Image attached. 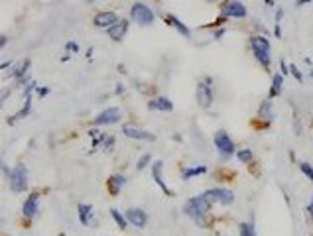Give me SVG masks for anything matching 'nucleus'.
<instances>
[{"label": "nucleus", "mask_w": 313, "mask_h": 236, "mask_svg": "<svg viewBox=\"0 0 313 236\" xmlns=\"http://www.w3.org/2000/svg\"><path fill=\"white\" fill-rule=\"evenodd\" d=\"M250 47L254 57L258 59V63L264 65V67H270V63H272V45H270V39L266 35H254V37H250Z\"/></svg>", "instance_id": "f257e3e1"}, {"label": "nucleus", "mask_w": 313, "mask_h": 236, "mask_svg": "<svg viewBox=\"0 0 313 236\" xmlns=\"http://www.w3.org/2000/svg\"><path fill=\"white\" fill-rule=\"evenodd\" d=\"M209 207H211V201H209L205 195H199V197H191V199L184 205V211H186L188 217L199 221L201 217H205V215L209 213Z\"/></svg>", "instance_id": "f03ea898"}, {"label": "nucleus", "mask_w": 313, "mask_h": 236, "mask_svg": "<svg viewBox=\"0 0 313 236\" xmlns=\"http://www.w3.org/2000/svg\"><path fill=\"white\" fill-rule=\"evenodd\" d=\"M10 189L14 193H22L28 189V169L24 164L14 166L10 171Z\"/></svg>", "instance_id": "7ed1b4c3"}, {"label": "nucleus", "mask_w": 313, "mask_h": 236, "mask_svg": "<svg viewBox=\"0 0 313 236\" xmlns=\"http://www.w3.org/2000/svg\"><path fill=\"white\" fill-rule=\"evenodd\" d=\"M130 18H132L136 24H140V26H152L156 16H154L152 8H148L144 2H136V4L130 8Z\"/></svg>", "instance_id": "20e7f679"}, {"label": "nucleus", "mask_w": 313, "mask_h": 236, "mask_svg": "<svg viewBox=\"0 0 313 236\" xmlns=\"http://www.w3.org/2000/svg\"><path fill=\"white\" fill-rule=\"evenodd\" d=\"M209 201H217L220 205H232L234 203V193L230 189H224V187H213L209 191L203 193Z\"/></svg>", "instance_id": "39448f33"}, {"label": "nucleus", "mask_w": 313, "mask_h": 236, "mask_svg": "<svg viewBox=\"0 0 313 236\" xmlns=\"http://www.w3.org/2000/svg\"><path fill=\"white\" fill-rule=\"evenodd\" d=\"M213 140H215L217 150H219L224 158H228V156H232V154H234V142L230 140V136L226 134L224 130L215 132V138H213Z\"/></svg>", "instance_id": "423d86ee"}, {"label": "nucleus", "mask_w": 313, "mask_h": 236, "mask_svg": "<svg viewBox=\"0 0 313 236\" xmlns=\"http://www.w3.org/2000/svg\"><path fill=\"white\" fill-rule=\"evenodd\" d=\"M220 14H222V18H244L246 16V6L238 0H228V2H224Z\"/></svg>", "instance_id": "0eeeda50"}, {"label": "nucleus", "mask_w": 313, "mask_h": 236, "mask_svg": "<svg viewBox=\"0 0 313 236\" xmlns=\"http://www.w3.org/2000/svg\"><path fill=\"white\" fill-rule=\"evenodd\" d=\"M120 118H122V112H120V108H116V106H110V108H106V110H102L96 118H94V124L96 126H104V124H116V122H120Z\"/></svg>", "instance_id": "6e6552de"}, {"label": "nucleus", "mask_w": 313, "mask_h": 236, "mask_svg": "<svg viewBox=\"0 0 313 236\" xmlns=\"http://www.w3.org/2000/svg\"><path fill=\"white\" fill-rule=\"evenodd\" d=\"M122 134L132 138V140H142V142H154L156 140V134L148 132V130H142L138 126H132V124H126L122 126Z\"/></svg>", "instance_id": "1a4fd4ad"}, {"label": "nucleus", "mask_w": 313, "mask_h": 236, "mask_svg": "<svg viewBox=\"0 0 313 236\" xmlns=\"http://www.w3.org/2000/svg\"><path fill=\"white\" fill-rule=\"evenodd\" d=\"M195 97H197V104H199L201 108H209V106L213 104V91H211L209 83H199Z\"/></svg>", "instance_id": "9d476101"}, {"label": "nucleus", "mask_w": 313, "mask_h": 236, "mask_svg": "<svg viewBox=\"0 0 313 236\" xmlns=\"http://www.w3.org/2000/svg\"><path fill=\"white\" fill-rule=\"evenodd\" d=\"M126 219H128V223H130L132 227H136V229H144V227L148 225V215H146L142 209H128V211H126Z\"/></svg>", "instance_id": "9b49d317"}, {"label": "nucleus", "mask_w": 313, "mask_h": 236, "mask_svg": "<svg viewBox=\"0 0 313 236\" xmlns=\"http://www.w3.org/2000/svg\"><path fill=\"white\" fill-rule=\"evenodd\" d=\"M94 26L96 28H110V26H114L116 22H118V16L114 14V12H110V10H104V12H98L96 16H94Z\"/></svg>", "instance_id": "f8f14e48"}, {"label": "nucleus", "mask_w": 313, "mask_h": 236, "mask_svg": "<svg viewBox=\"0 0 313 236\" xmlns=\"http://www.w3.org/2000/svg\"><path fill=\"white\" fill-rule=\"evenodd\" d=\"M77 213H79V221H81V225H85V227H93V225H94V209H93V205L81 203V205L77 207Z\"/></svg>", "instance_id": "ddd939ff"}, {"label": "nucleus", "mask_w": 313, "mask_h": 236, "mask_svg": "<svg viewBox=\"0 0 313 236\" xmlns=\"http://www.w3.org/2000/svg\"><path fill=\"white\" fill-rule=\"evenodd\" d=\"M128 28H130V22L128 20H118L114 26H110L108 30H106V34L110 39H114V41H120V39H124L126 32H128Z\"/></svg>", "instance_id": "4468645a"}, {"label": "nucleus", "mask_w": 313, "mask_h": 236, "mask_svg": "<svg viewBox=\"0 0 313 236\" xmlns=\"http://www.w3.org/2000/svg\"><path fill=\"white\" fill-rule=\"evenodd\" d=\"M152 175H154V181L160 185V189H162L166 195H172V191L168 189V185H166V181H164V162H162V160H158V162L152 164Z\"/></svg>", "instance_id": "2eb2a0df"}, {"label": "nucleus", "mask_w": 313, "mask_h": 236, "mask_svg": "<svg viewBox=\"0 0 313 236\" xmlns=\"http://www.w3.org/2000/svg\"><path fill=\"white\" fill-rule=\"evenodd\" d=\"M38 211H40V195L38 193H32L30 197L24 201V207H22V213H24V217H36L38 215Z\"/></svg>", "instance_id": "dca6fc26"}, {"label": "nucleus", "mask_w": 313, "mask_h": 236, "mask_svg": "<svg viewBox=\"0 0 313 236\" xmlns=\"http://www.w3.org/2000/svg\"><path fill=\"white\" fill-rule=\"evenodd\" d=\"M148 108H150V110H164V112H170V110H174V102L170 101V99H166V97H156V99L150 101Z\"/></svg>", "instance_id": "f3484780"}, {"label": "nucleus", "mask_w": 313, "mask_h": 236, "mask_svg": "<svg viewBox=\"0 0 313 236\" xmlns=\"http://www.w3.org/2000/svg\"><path fill=\"white\" fill-rule=\"evenodd\" d=\"M166 22H168V24H170L172 28H176V30H178L180 34L184 35V37H191V30H189L188 26H186V24H184V22H182L180 18H176V16L168 14V16H166Z\"/></svg>", "instance_id": "a211bd4d"}, {"label": "nucleus", "mask_w": 313, "mask_h": 236, "mask_svg": "<svg viewBox=\"0 0 313 236\" xmlns=\"http://www.w3.org/2000/svg\"><path fill=\"white\" fill-rule=\"evenodd\" d=\"M126 183L124 175H112L110 179H108V191H110V195H118L120 193V187Z\"/></svg>", "instance_id": "6ab92c4d"}, {"label": "nucleus", "mask_w": 313, "mask_h": 236, "mask_svg": "<svg viewBox=\"0 0 313 236\" xmlns=\"http://www.w3.org/2000/svg\"><path fill=\"white\" fill-rule=\"evenodd\" d=\"M30 67V59H24V61H20V63H16V65H12V77H16V79H20V77H24L26 75V71Z\"/></svg>", "instance_id": "aec40b11"}, {"label": "nucleus", "mask_w": 313, "mask_h": 236, "mask_svg": "<svg viewBox=\"0 0 313 236\" xmlns=\"http://www.w3.org/2000/svg\"><path fill=\"white\" fill-rule=\"evenodd\" d=\"M282 85H284L282 73L274 75V79H272V89H270V97H278V95H282Z\"/></svg>", "instance_id": "412c9836"}, {"label": "nucleus", "mask_w": 313, "mask_h": 236, "mask_svg": "<svg viewBox=\"0 0 313 236\" xmlns=\"http://www.w3.org/2000/svg\"><path fill=\"white\" fill-rule=\"evenodd\" d=\"M207 171V166H195V168H186L184 169V173H182V179L184 181H189L191 177H195V175H201V173H205Z\"/></svg>", "instance_id": "4be33fe9"}, {"label": "nucleus", "mask_w": 313, "mask_h": 236, "mask_svg": "<svg viewBox=\"0 0 313 236\" xmlns=\"http://www.w3.org/2000/svg\"><path fill=\"white\" fill-rule=\"evenodd\" d=\"M260 116L264 120H274V106H272V101H264L260 104Z\"/></svg>", "instance_id": "5701e85b"}, {"label": "nucleus", "mask_w": 313, "mask_h": 236, "mask_svg": "<svg viewBox=\"0 0 313 236\" xmlns=\"http://www.w3.org/2000/svg\"><path fill=\"white\" fill-rule=\"evenodd\" d=\"M110 217L116 221V225H118V229H126V225H128V219L126 217H122L116 209H110Z\"/></svg>", "instance_id": "b1692460"}, {"label": "nucleus", "mask_w": 313, "mask_h": 236, "mask_svg": "<svg viewBox=\"0 0 313 236\" xmlns=\"http://www.w3.org/2000/svg\"><path fill=\"white\" fill-rule=\"evenodd\" d=\"M236 158H238V162H242V164H250L254 154H252V150H238V152H236Z\"/></svg>", "instance_id": "393cba45"}, {"label": "nucleus", "mask_w": 313, "mask_h": 236, "mask_svg": "<svg viewBox=\"0 0 313 236\" xmlns=\"http://www.w3.org/2000/svg\"><path fill=\"white\" fill-rule=\"evenodd\" d=\"M300 169L304 171V175H306V177H310V181L313 183V166H312V164H308V162H302V164H300Z\"/></svg>", "instance_id": "a878e982"}, {"label": "nucleus", "mask_w": 313, "mask_h": 236, "mask_svg": "<svg viewBox=\"0 0 313 236\" xmlns=\"http://www.w3.org/2000/svg\"><path fill=\"white\" fill-rule=\"evenodd\" d=\"M240 235L242 236H256V233H254V227L248 225V223H242V225H240Z\"/></svg>", "instance_id": "bb28decb"}, {"label": "nucleus", "mask_w": 313, "mask_h": 236, "mask_svg": "<svg viewBox=\"0 0 313 236\" xmlns=\"http://www.w3.org/2000/svg\"><path fill=\"white\" fill-rule=\"evenodd\" d=\"M150 162H152V156H150V154H144V156H142V158L138 160V166H136V168H138V169H144L146 166H148V164H150Z\"/></svg>", "instance_id": "cd10ccee"}, {"label": "nucleus", "mask_w": 313, "mask_h": 236, "mask_svg": "<svg viewBox=\"0 0 313 236\" xmlns=\"http://www.w3.org/2000/svg\"><path fill=\"white\" fill-rule=\"evenodd\" d=\"M290 71H292V75H294L298 81H304V75L300 73V69L296 67V65H290Z\"/></svg>", "instance_id": "c85d7f7f"}, {"label": "nucleus", "mask_w": 313, "mask_h": 236, "mask_svg": "<svg viewBox=\"0 0 313 236\" xmlns=\"http://www.w3.org/2000/svg\"><path fill=\"white\" fill-rule=\"evenodd\" d=\"M112 146H114V138L110 136V138L104 140V148H106V152H112Z\"/></svg>", "instance_id": "c756f323"}, {"label": "nucleus", "mask_w": 313, "mask_h": 236, "mask_svg": "<svg viewBox=\"0 0 313 236\" xmlns=\"http://www.w3.org/2000/svg\"><path fill=\"white\" fill-rule=\"evenodd\" d=\"M67 49H69V51H79V45H77L75 41H69V43H67Z\"/></svg>", "instance_id": "7c9ffc66"}, {"label": "nucleus", "mask_w": 313, "mask_h": 236, "mask_svg": "<svg viewBox=\"0 0 313 236\" xmlns=\"http://www.w3.org/2000/svg\"><path fill=\"white\" fill-rule=\"evenodd\" d=\"M282 18H284V10H276V24H280Z\"/></svg>", "instance_id": "2f4dec72"}, {"label": "nucleus", "mask_w": 313, "mask_h": 236, "mask_svg": "<svg viewBox=\"0 0 313 236\" xmlns=\"http://www.w3.org/2000/svg\"><path fill=\"white\" fill-rule=\"evenodd\" d=\"M280 69H282V75H288V73H290V71H288V65H286V63H284V61H280Z\"/></svg>", "instance_id": "473e14b6"}, {"label": "nucleus", "mask_w": 313, "mask_h": 236, "mask_svg": "<svg viewBox=\"0 0 313 236\" xmlns=\"http://www.w3.org/2000/svg\"><path fill=\"white\" fill-rule=\"evenodd\" d=\"M274 34L278 35V37L282 35V28H280V24H276V28H274Z\"/></svg>", "instance_id": "72a5a7b5"}, {"label": "nucleus", "mask_w": 313, "mask_h": 236, "mask_svg": "<svg viewBox=\"0 0 313 236\" xmlns=\"http://www.w3.org/2000/svg\"><path fill=\"white\" fill-rule=\"evenodd\" d=\"M38 93H40V97H46V95H48V93H50V89H48V87H46V89H40V91H38Z\"/></svg>", "instance_id": "f704fd0d"}, {"label": "nucleus", "mask_w": 313, "mask_h": 236, "mask_svg": "<svg viewBox=\"0 0 313 236\" xmlns=\"http://www.w3.org/2000/svg\"><path fill=\"white\" fill-rule=\"evenodd\" d=\"M308 213L313 217V195H312V201H310V207H308Z\"/></svg>", "instance_id": "c9c22d12"}, {"label": "nucleus", "mask_w": 313, "mask_h": 236, "mask_svg": "<svg viewBox=\"0 0 313 236\" xmlns=\"http://www.w3.org/2000/svg\"><path fill=\"white\" fill-rule=\"evenodd\" d=\"M308 2H312V0H298L296 6H304V4H308Z\"/></svg>", "instance_id": "e433bc0d"}, {"label": "nucleus", "mask_w": 313, "mask_h": 236, "mask_svg": "<svg viewBox=\"0 0 313 236\" xmlns=\"http://www.w3.org/2000/svg\"><path fill=\"white\" fill-rule=\"evenodd\" d=\"M6 43H8V37H6V35H2V41H0V45H2V47H4V45H6Z\"/></svg>", "instance_id": "4c0bfd02"}, {"label": "nucleus", "mask_w": 313, "mask_h": 236, "mask_svg": "<svg viewBox=\"0 0 313 236\" xmlns=\"http://www.w3.org/2000/svg\"><path fill=\"white\" fill-rule=\"evenodd\" d=\"M266 4H270V6H274V0H264Z\"/></svg>", "instance_id": "58836bf2"}, {"label": "nucleus", "mask_w": 313, "mask_h": 236, "mask_svg": "<svg viewBox=\"0 0 313 236\" xmlns=\"http://www.w3.org/2000/svg\"><path fill=\"white\" fill-rule=\"evenodd\" d=\"M205 2H211L213 4V2H219V0H205Z\"/></svg>", "instance_id": "ea45409f"}, {"label": "nucleus", "mask_w": 313, "mask_h": 236, "mask_svg": "<svg viewBox=\"0 0 313 236\" xmlns=\"http://www.w3.org/2000/svg\"><path fill=\"white\" fill-rule=\"evenodd\" d=\"M310 75H312V79H313V71H312V73H310Z\"/></svg>", "instance_id": "a19ab883"}, {"label": "nucleus", "mask_w": 313, "mask_h": 236, "mask_svg": "<svg viewBox=\"0 0 313 236\" xmlns=\"http://www.w3.org/2000/svg\"><path fill=\"white\" fill-rule=\"evenodd\" d=\"M62 236H65V235H62Z\"/></svg>", "instance_id": "79ce46f5"}]
</instances>
